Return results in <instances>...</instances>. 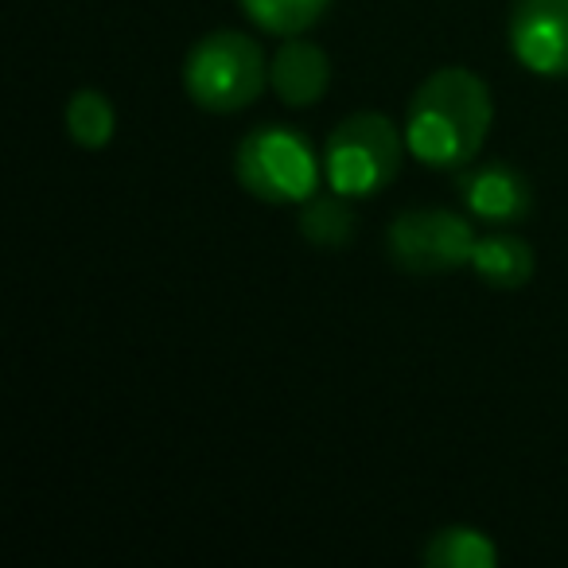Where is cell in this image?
<instances>
[{
    "label": "cell",
    "mask_w": 568,
    "mask_h": 568,
    "mask_svg": "<svg viewBox=\"0 0 568 568\" xmlns=\"http://www.w3.org/2000/svg\"><path fill=\"white\" fill-rule=\"evenodd\" d=\"M490 129V90L464 67L428 74L409 102L405 144L428 168H464Z\"/></svg>",
    "instance_id": "6da1fadb"
},
{
    "label": "cell",
    "mask_w": 568,
    "mask_h": 568,
    "mask_svg": "<svg viewBox=\"0 0 568 568\" xmlns=\"http://www.w3.org/2000/svg\"><path fill=\"white\" fill-rule=\"evenodd\" d=\"M268 67L261 48L242 32H211L191 48L183 63V87L206 113H234L257 102Z\"/></svg>",
    "instance_id": "7a4b0ae2"
},
{
    "label": "cell",
    "mask_w": 568,
    "mask_h": 568,
    "mask_svg": "<svg viewBox=\"0 0 568 568\" xmlns=\"http://www.w3.org/2000/svg\"><path fill=\"white\" fill-rule=\"evenodd\" d=\"M402 133L382 113H355L339 121L335 133L327 136L324 149V172L335 191L347 199H366L389 187L402 168Z\"/></svg>",
    "instance_id": "3957f363"
},
{
    "label": "cell",
    "mask_w": 568,
    "mask_h": 568,
    "mask_svg": "<svg viewBox=\"0 0 568 568\" xmlns=\"http://www.w3.org/2000/svg\"><path fill=\"white\" fill-rule=\"evenodd\" d=\"M237 183L261 203H304L316 195L320 160L296 129L261 125L237 144Z\"/></svg>",
    "instance_id": "277c9868"
},
{
    "label": "cell",
    "mask_w": 568,
    "mask_h": 568,
    "mask_svg": "<svg viewBox=\"0 0 568 568\" xmlns=\"http://www.w3.org/2000/svg\"><path fill=\"white\" fill-rule=\"evenodd\" d=\"M475 226L456 211H405L386 234L389 257L405 273H448L471 261Z\"/></svg>",
    "instance_id": "5b68a950"
},
{
    "label": "cell",
    "mask_w": 568,
    "mask_h": 568,
    "mask_svg": "<svg viewBox=\"0 0 568 568\" xmlns=\"http://www.w3.org/2000/svg\"><path fill=\"white\" fill-rule=\"evenodd\" d=\"M510 48L545 79H568V0H514Z\"/></svg>",
    "instance_id": "8992f818"
},
{
    "label": "cell",
    "mask_w": 568,
    "mask_h": 568,
    "mask_svg": "<svg viewBox=\"0 0 568 568\" xmlns=\"http://www.w3.org/2000/svg\"><path fill=\"white\" fill-rule=\"evenodd\" d=\"M459 199H464L467 214L475 222H487V226H514L534 206L529 180L514 164H506V160L467 168L459 175Z\"/></svg>",
    "instance_id": "52a82bcc"
},
{
    "label": "cell",
    "mask_w": 568,
    "mask_h": 568,
    "mask_svg": "<svg viewBox=\"0 0 568 568\" xmlns=\"http://www.w3.org/2000/svg\"><path fill=\"white\" fill-rule=\"evenodd\" d=\"M268 82H273L276 98L288 105H316L327 94L332 82V63L327 55L308 40H288L281 43V51L268 63Z\"/></svg>",
    "instance_id": "ba28073f"
},
{
    "label": "cell",
    "mask_w": 568,
    "mask_h": 568,
    "mask_svg": "<svg viewBox=\"0 0 568 568\" xmlns=\"http://www.w3.org/2000/svg\"><path fill=\"white\" fill-rule=\"evenodd\" d=\"M471 265L490 288H521L534 276V250L518 234H487L475 242Z\"/></svg>",
    "instance_id": "9c48e42d"
},
{
    "label": "cell",
    "mask_w": 568,
    "mask_h": 568,
    "mask_svg": "<svg viewBox=\"0 0 568 568\" xmlns=\"http://www.w3.org/2000/svg\"><path fill=\"white\" fill-rule=\"evenodd\" d=\"M301 234L320 250H335L355 237V211H351L347 195L332 187V195H308L301 203Z\"/></svg>",
    "instance_id": "30bf717a"
},
{
    "label": "cell",
    "mask_w": 568,
    "mask_h": 568,
    "mask_svg": "<svg viewBox=\"0 0 568 568\" xmlns=\"http://www.w3.org/2000/svg\"><path fill=\"white\" fill-rule=\"evenodd\" d=\"M498 560V549L479 534V529L452 526L428 537L425 565L433 568H490Z\"/></svg>",
    "instance_id": "8fae6325"
},
{
    "label": "cell",
    "mask_w": 568,
    "mask_h": 568,
    "mask_svg": "<svg viewBox=\"0 0 568 568\" xmlns=\"http://www.w3.org/2000/svg\"><path fill=\"white\" fill-rule=\"evenodd\" d=\"M332 0H242V12L273 36H301L327 12Z\"/></svg>",
    "instance_id": "7c38bea8"
},
{
    "label": "cell",
    "mask_w": 568,
    "mask_h": 568,
    "mask_svg": "<svg viewBox=\"0 0 568 568\" xmlns=\"http://www.w3.org/2000/svg\"><path fill=\"white\" fill-rule=\"evenodd\" d=\"M113 105L105 102V94L98 90H79L67 102V133L74 136V144L82 149H102L113 136Z\"/></svg>",
    "instance_id": "4fadbf2b"
}]
</instances>
